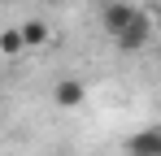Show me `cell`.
<instances>
[{
  "label": "cell",
  "mask_w": 161,
  "mask_h": 156,
  "mask_svg": "<svg viewBox=\"0 0 161 156\" xmlns=\"http://www.w3.org/2000/svg\"><path fill=\"white\" fill-rule=\"evenodd\" d=\"M153 39H157V26H153V13H144V9H139V18H135V22L126 26V30H122V35L113 39V44H118L122 52H144L148 44H153Z\"/></svg>",
  "instance_id": "6da1fadb"
},
{
  "label": "cell",
  "mask_w": 161,
  "mask_h": 156,
  "mask_svg": "<svg viewBox=\"0 0 161 156\" xmlns=\"http://www.w3.org/2000/svg\"><path fill=\"white\" fill-rule=\"evenodd\" d=\"M135 18H139V9H135L131 0H109V4H100V30L113 35V39H118Z\"/></svg>",
  "instance_id": "7a4b0ae2"
},
{
  "label": "cell",
  "mask_w": 161,
  "mask_h": 156,
  "mask_svg": "<svg viewBox=\"0 0 161 156\" xmlns=\"http://www.w3.org/2000/svg\"><path fill=\"white\" fill-rule=\"evenodd\" d=\"M126 156H161V126H144L126 139Z\"/></svg>",
  "instance_id": "3957f363"
},
{
  "label": "cell",
  "mask_w": 161,
  "mask_h": 156,
  "mask_svg": "<svg viewBox=\"0 0 161 156\" xmlns=\"http://www.w3.org/2000/svg\"><path fill=\"white\" fill-rule=\"evenodd\" d=\"M87 100V87H83V78H61L53 87V104L57 108H79Z\"/></svg>",
  "instance_id": "277c9868"
},
{
  "label": "cell",
  "mask_w": 161,
  "mask_h": 156,
  "mask_svg": "<svg viewBox=\"0 0 161 156\" xmlns=\"http://www.w3.org/2000/svg\"><path fill=\"white\" fill-rule=\"evenodd\" d=\"M22 35H26V48H44V44L53 39V30H48L44 18H26V22H22Z\"/></svg>",
  "instance_id": "5b68a950"
},
{
  "label": "cell",
  "mask_w": 161,
  "mask_h": 156,
  "mask_svg": "<svg viewBox=\"0 0 161 156\" xmlns=\"http://www.w3.org/2000/svg\"><path fill=\"white\" fill-rule=\"evenodd\" d=\"M0 52H4V56H22V52H26L22 26H4V30H0Z\"/></svg>",
  "instance_id": "8992f818"
},
{
  "label": "cell",
  "mask_w": 161,
  "mask_h": 156,
  "mask_svg": "<svg viewBox=\"0 0 161 156\" xmlns=\"http://www.w3.org/2000/svg\"><path fill=\"white\" fill-rule=\"evenodd\" d=\"M153 26H157V39H161V4L153 9Z\"/></svg>",
  "instance_id": "52a82bcc"
},
{
  "label": "cell",
  "mask_w": 161,
  "mask_h": 156,
  "mask_svg": "<svg viewBox=\"0 0 161 156\" xmlns=\"http://www.w3.org/2000/svg\"><path fill=\"white\" fill-rule=\"evenodd\" d=\"M83 4H96V9H100V4H109V0H83Z\"/></svg>",
  "instance_id": "ba28073f"
}]
</instances>
